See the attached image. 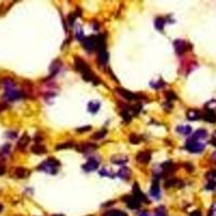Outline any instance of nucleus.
Here are the masks:
<instances>
[{
	"label": "nucleus",
	"instance_id": "1",
	"mask_svg": "<svg viewBox=\"0 0 216 216\" xmlns=\"http://www.w3.org/2000/svg\"><path fill=\"white\" fill-rule=\"evenodd\" d=\"M59 166H60V162L57 161L56 159H53V158H50V159L45 160V162L40 164L38 166V170L42 172H45L48 174H56L57 171H59Z\"/></svg>",
	"mask_w": 216,
	"mask_h": 216
},
{
	"label": "nucleus",
	"instance_id": "2",
	"mask_svg": "<svg viewBox=\"0 0 216 216\" xmlns=\"http://www.w3.org/2000/svg\"><path fill=\"white\" fill-rule=\"evenodd\" d=\"M205 145L204 143H201L200 140H188L186 143V149L189 150L190 152H201L204 149Z\"/></svg>",
	"mask_w": 216,
	"mask_h": 216
},
{
	"label": "nucleus",
	"instance_id": "3",
	"mask_svg": "<svg viewBox=\"0 0 216 216\" xmlns=\"http://www.w3.org/2000/svg\"><path fill=\"white\" fill-rule=\"evenodd\" d=\"M82 45H83V48L86 49L88 52H92L96 49V38L91 36V37L84 38L82 40Z\"/></svg>",
	"mask_w": 216,
	"mask_h": 216
},
{
	"label": "nucleus",
	"instance_id": "4",
	"mask_svg": "<svg viewBox=\"0 0 216 216\" xmlns=\"http://www.w3.org/2000/svg\"><path fill=\"white\" fill-rule=\"evenodd\" d=\"M23 93L21 91H15V90H7L6 93H4L3 97L7 99V101H16V99L23 97Z\"/></svg>",
	"mask_w": 216,
	"mask_h": 216
},
{
	"label": "nucleus",
	"instance_id": "5",
	"mask_svg": "<svg viewBox=\"0 0 216 216\" xmlns=\"http://www.w3.org/2000/svg\"><path fill=\"white\" fill-rule=\"evenodd\" d=\"M99 166V162L97 161L96 159H94V158H91V159H89L88 161L86 162V163L82 166L84 171L87 172H93L95 171V170H97Z\"/></svg>",
	"mask_w": 216,
	"mask_h": 216
},
{
	"label": "nucleus",
	"instance_id": "6",
	"mask_svg": "<svg viewBox=\"0 0 216 216\" xmlns=\"http://www.w3.org/2000/svg\"><path fill=\"white\" fill-rule=\"evenodd\" d=\"M122 200H124L125 203H127V205H128V208H132V210H136V208H140V202L137 200L136 198H135L134 196L124 197V198H122Z\"/></svg>",
	"mask_w": 216,
	"mask_h": 216
},
{
	"label": "nucleus",
	"instance_id": "7",
	"mask_svg": "<svg viewBox=\"0 0 216 216\" xmlns=\"http://www.w3.org/2000/svg\"><path fill=\"white\" fill-rule=\"evenodd\" d=\"M150 159H151V151H149V150H145V151L138 152L136 156V160L140 163L146 164L150 161Z\"/></svg>",
	"mask_w": 216,
	"mask_h": 216
},
{
	"label": "nucleus",
	"instance_id": "8",
	"mask_svg": "<svg viewBox=\"0 0 216 216\" xmlns=\"http://www.w3.org/2000/svg\"><path fill=\"white\" fill-rule=\"evenodd\" d=\"M75 67H76V69L78 70V71L82 72V74H84V72L88 71L90 69L88 67V65H87V63L78 56L75 57Z\"/></svg>",
	"mask_w": 216,
	"mask_h": 216
},
{
	"label": "nucleus",
	"instance_id": "9",
	"mask_svg": "<svg viewBox=\"0 0 216 216\" xmlns=\"http://www.w3.org/2000/svg\"><path fill=\"white\" fill-rule=\"evenodd\" d=\"M174 50L177 54H183L187 49V43L182 39H177L174 41Z\"/></svg>",
	"mask_w": 216,
	"mask_h": 216
},
{
	"label": "nucleus",
	"instance_id": "10",
	"mask_svg": "<svg viewBox=\"0 0 216 216\" xmlns=\"http://www.w3.org/2000/svg\"><path fill=\"white\" fill-rule=\"evenodd\" d=\"M117 92L120 94L121 96H123L124 98H127L128 101H136V99H138V95L132 93V92H130V91H128V90L117 89Z\"/></svg>",
	"mask_w": 216,
	"mask_h": 216
},
{
	"label": "nucleus",
	"instance_id": "11",
	"mask_svg": "<svg viewBox=\"0 0 216 216\" xmlns=\"http://www.w3.org/2000/svg\"><path fill=\"white\" fill-rule=\"evenodd\" d=\"M133 195H134V197L140 201V202H145V201H147L146 197H145L144 193L142 192V190L140 189V187H138L136 183L134 184V187H133Z\"/></svg>",
	"mask_w": 216,
	"mask_h": 216
},
{
	"label": "nucleus",
	"instance_id": "12",
	"mask_svg": "<svg viewBox=\"0 0 216 216\" xmlns=\"http://www.w3.org/2000/svg\"><path fill=\"white\" fill-rule=\"evenodd\" d=\"M150 196L155 199H160V186L158 181H156V179L154 181L151 188H150Z\"/></svg>",
	"mask_w": 216,
	"mask_h": 216
},
{
	"label": "nucleus",
	"instance_id": "13",
	"mask_svg": "<svg viewBox=\"0 0 216 216\" xmlns=\"http://www.w3.org/2000/svg\"><path fill=\"white\" fill-rule=\"evenodd\" d=\"M78 151L80 152H92L96 149V145L93 144H89V143H86V144H82L77 148Z\"/></svg>",
	"mask_w": 216,
	"mask_h": 216
},
{
	"label": "nucleus",
	"instance_id": "14",
	"mask_svg": "<svg viewBox=\"0 0 216 216\" xmlns=\"http://www.w3.org/2000/svg\"><path fill=\"white\" fill-rule=\"evenodd\" d=\"M128 161V157L123 156V155H116V156L111 157V162L115 164H124Z\"/></svg>",
	"mask_w": 216,
	"mask_h": 216
},
{
	"label": "nucleus",
	"instance_id": "15",
	"mask_svg": "<svg viewBox=\"0 0 216 216\" xmlns=\"http://www.w3.org/2000/svg\"><path fill=\"white\" fill-rule=\"evenodd\" d=\"M208 136V132L203 129H200V130L196 131L195 134L192 135L191 140H204V138Z\"/></svg>",
	"mask_w": 216,
	"mask_h": 216
},
{
	"label": "nucleus",
	"instance_id": "16",
	"mask_svg": "<svg viewBox=\"0 0 216 216\" xmlns=\"http://www.w3.org/2000/svg\"><path fill=\"white\" fill-rule=\"evenodd\" d=\"M28 174H29V172L25 167H16L15 172H14V175L18 177V178H25Z\"/></svg>",
	"mask_w": 216,
	"mask_h": 216
},
{
	"label": "nucleus",
	"instance_id": "17",
	"mask_svg": "<svg viewBox=\"0 0 216 216\" xmlns=\"http://www.w3.org/2000/svg\"><path fill=\"white\" fill-rule=\"evenodd\" d=\"M203 119L210 123H215L216 122V113L214 111L208 110L204 115H203Z\"/></svg>",
	"mask_w": 216,
	"mask_h": 216
},
{
	"label": "nucleus",
	"instance_id": "18",
	"mask_svg": "<svg viewBox=\"0 0 216 216\" xmlns=\"http://www.w3.org/2000/svg\"><path fill=\"white\" fill-rule=\"evenodd\" d=\"M187 118L189 119V120H198V119H200V113H199L198 110H196V109H189L188 111H187Z\"/></svg>",
	"mask_w": 216,
	"mask_h": 216
},
{
	"label": "nucleus",
	"instance_id": "19",
	"mask_svg": "<svg viewBox=\"0 0 216 216\" xmlns=\"http://www.w3.org/2000/svg\"><path fill=\"white\" fill-rule=\"evenodd\" d=\"M176 131L182 135H189L192 131V129L189 125H179V127L176 128Z\"/></svg>",
	"mask_w": 216,
	"mask_h": 216
},
{
	"label": "nucleus",
	"instance_id": "20",
	"mask_svg": "<svg viewBox=\"0 0 216 216\" xmlns=\"http://www.w3.org/2000/svg\"><path fill=\"white\" fill-rule=\"evenodd\" d=\"M130 169L127 166H122L121 167L120 170H119V172L117 173V175L120 177V178H124V179H128L129 178V176H130Z\"/></svg>",
	"mask_w": 216,
	"mask_h": 216
},
{
	"label": "nucleus",
	"instance_id": "21",
	"mask_svg": "<svg viewBox=\"0 0 216 216\" xmlns=\"http://www.w3.org/2000/svg\"><path fill=\"white\" fill-rule=\"evenodd\" d=\"M99 106H101L99 102H90L88 104V110L91 113H96L99 109Z\"/></svg>",
	"mask_w": 216,
	"mask_h": 216
},
{
	"label": "nucleus",
	"instance_id": "22",
	"mask_svg": "<svg viewBox=\"0 0 216 216\" xmlns=\"http://www.w3.org/2000/svg\"><path fill=\"white\" fill-rule=\"evenodd\" d=\"M0 84H1L2 87H4L7 90H10L11 88L14 87V81L11 78H3L0 81Z\"/></svg>",
	"mask_w": 216,
	"mask_h": 216
},
{
	"label": "nucleus",
	"instance_id": "23",
	"mask_svg": "<svg viewBox=\"0 0 216 216\" xmlns=\"http://www.w3.org/2000/svg\"><path fill=\"white\" fill-rule=\"evenodd\" d=\"M31 151L34 152V154H45V152H47V148H45V146H42V145H35V146L31 147Z\"/></svg>",
	"mask_w": 216,
	"mask_h": 216
},
{
	"label": "nucleus",
	"instance_id": "24",
	"mask_svg": "<svg viewBox=\"0 0 216 216\" xmlns=\"http://www.w3.org/2000/svg\"><path fill=\"white\" fill-rule=\"evenodd\" d=\"M28 142H29V137H28L27 134H24L23 136L21 137L20 142H18V146L21 148V149H24V148L26 147V145L28 144Z\"/></svg>",
	"mask_w": 216,
	"mask_h": 216
},
{
	"label": "nucleus",
	"instance_id": "25",
	"mask_svg": "<svg viewBox=\"0 0 216 216\" xmlns=\"http://www.w3.org/2000/svg\"><path fill=\"white\" fill-rule=\"evenodd\" d=\"M98 61L102 63V64H106V63H107V61H108V53L106 52V50L98 52Z\"/></svg>",
	"mask_w": 216,
	"mask_h": 216
},
{
	"label": "nucleus",
	"instance_id": "26",
	"mask_svg": "<svg viewBox=\"0 0 216 216\" xmlns=\"http://www.w3.org/2000/svg\"><path fill=\"white\" fill-rule=\"evenodd\" d=\"M164 20L162 18H157L156 21H155V26H156V28L158 30H163V27H164Z\"/></svg>",
	"mask_w": 216,
	"mask_h": 216
},
{
	"label": "nucleus",
	"instance_id": "27",
	"mask_svg": "<svg viewBox=\"0 0 216 216\" xmlns=\"http://www.w3.org/2000/svg\"><path fill=\"white\" fill-rule=\"evenodd\" d=\"M156 216H167L166 214V210L164 206H158L156 208Z\"/></svg>",
	"mask_w": 216,
	"mask_h": 216
},
{
	"label": "nucleus",
	"instance_id": "28",
	"mask_svg": "<svg viewBox=\"0 0 216 216\" xmlns=\"http://www.w3.org/2000/svg\"><path fill=\"white\" fill-rule=\"evenodd\" d=\"M74 146H75L74 142H66V143H63V144L57 145L56 149L59 150V149H64V148H71V147H74Z\"/></svg>",
	"mask_w": 216,
	"mask_h": 216
},
{
	"label": "nucleus",
	"instance_id": "29",
	"mask_svg": "<svg viewBox=\"0 0 216 216\" xmlns=\"http://www.w3.org/2000/svg\"><path fill=\"white\" fill-rule=\"evenodd\" d=\"M108 216H128V214L123 211L120 210H115V211H110L107 214Z\"/></svg>",
	"mask_w": 216,
	"mask_h": 216
},
{
	"label": "nucleus",
	"instance_id": "30",
	"mask_svg": "<svg viewBox=\"0 0 216 216\" xmlns=\"http://www.w3.org/2000/svg\"><path fill=\"white\" fill-rule=\"evenodd\" d=\"M106 133H107L106 130H102V131H99V132H96L94 135H92V138H93V140H101V138H103L105 136Z\"/></svg>",
	"mask_w": 216,
	"mask_h": 216
},
{
	"label": "nucleus",
	"instance_id": "31",
	"mask_svg": "<svg viewBox=\"0 0 216 216\" xmlns=\"http://www.w3.org/2000/svg\"><path fill=\"white\" fill-rule=\"evenodd\" d=\"M10 148H11V145L9 143L3 145V146L0 148V155H8L10 152Z\"/></svg>",
	"mask_w": 216,
	"mask_h": 216
},
{
	"label": "nucleus",
	"instance_id": "32",
	"mask_svg": "<svg viewBox=\"0 0 216 216\" xmlns=\"http://www.w3.org/2000/svg\"><path fill=\"white\" fill-rule=\"evenodd\" d=\"M205 107L208 110H211V111H213L214 109H216V99H212V101H210L205 105Z\"/></svg>",
	"mask_w": 216,
	"mask_h": 216
},
{
	"label": "nucleus",
	"instance_id": "33",
	"mask_svg": "<svg viewBox=\"0 0 216 216\" xmlns=\"http://www.w3.org/2000/svg\"><path fill=\"white\" fill-rule=\"evenodd\" d=\"M166 96L167 101H174V99L177 98L176 94L174 93L173 91H167L166 93Z\"/></svg>",
	"mask_w": 216,
	"mask_h": 216
},
{
	"label": "nucleus",
	"instance_id": "34",
	"mask_svg": "<svg viewBox=\"0 0 216 216\" xmlns=\"http://www.w3.org/2000/svg\"><path fill=\"white\" fill-rule=\"evenodd\" d=\"M163 82L162 81H151L150 82V86L152 87L154 89H160V88H162L163 87Z\"/></svg>",
	"mask_w": 216,
	"mask_h": 216
},
{
	"label": "nucleus",
	"instance_id": "35",
	"mask_svg": "<svg viewBox=\"0 0 216 216\" xmlns=\"http://www.w3.org/2000/svg\"><path fill=\"white\" fill-rule=\"evenodd\" d=\"M176 183H177V179L176 178H169L166 182L164 186H166V187H172V186H175Z\"/></svg>",
	"mask_w": 216,
	"mask_h": 216
},
{
	"label": "nucleus",
	"instance_id": "36",
	"mask_svg": "<svg viewBox=\"0 0 216 216\" xmlns=\"http://www.w3.org/2000/svg\"><path fill=\"white\" fill-rule=\"evenodd\" d=\"M140 140V138L137 136L136 134H131L130 136V142L132 143V144H138Z\"/></svg>",
	"mask_w": 216,
	"mask_h": 216
},
{
	"label": "nucleus",
	"instance_id": "37",
	"mask_svg": "<svg viewBox=\"0 0 216 216\" xmlns=\"http://www.w3.org/2000/svg\"><path fill=\"white\" fill-rule=\"evenodd\" d=\"M76 38L78 40H83L84 39V38H83V31H82V29L80 27L76 31Z\"/></svg>",
	"mask_w": 216,
	"mask_h": 216
},
{
	"label": "nucleus",
	"instance_id": "38",
	"mask_svg": "<svg viewBox=\"0 0 216 216\" xmlns=\"http://www.w3.org/2000/svg\"><path fill=\"white\" fill-rule=\"evenodd\" d=\"M99 174H101L102 176H111V173L108 171V169H106V167L101 170V171H99Z\"/></svg>",
	"mask_w": 216,
	"mask_h": 216
},
{
	"label": "nucleus",
	"instance_id": "39",
	"mask_svg": "<svg viewBox=\"0 0 216 216\" xmlns=\"http://www.w3.org/2000/svg\"><path fill=\"white\" fill-rule=\"evenodd\" d=\"M90 130H91V127H90V125H86V127H83V128H78L77 129V132L83 133V132H86V131H90Z\"/></svg>",
	"mask_w": 216,
	"mask_h": 216
},
{
	"label": "nucleus",
	"instance_id": "40",
	"mask_svg": "<svg viewBox=\"0 0 216 216\" xmlns=\"http://www.w3.org/2000/svg\"><path fill=\"white\" fill-rule=\"evenodd\" d=\"M208 216H216V202L213 204L212 208H211L210 213H208Z\"/></svg>",
	"mask_w": 216,
	"mask_h": 216
},
{
	"label": "nucleus",
	"instance_id": "41",
	"mask_svg": "<svg viewBox=\"0 0 216 216\" xmlns=\"http://www.w3.org/2000/svg\"><path fill=\"white\" fill-rule=\"evenodd\" d=\"M215 187H216V183L214 181H211L210 183L208 184V186H206V189H211V190H212V189H215Z\"/></svg>",
	"mask_w": 216,
	"mask_h": 216
},
{
	"label": "nucleus",
	"instance_id": "42",
	"mask_svg": "<svg viewBox=\"0 0 216 216\" xmlns=\"http://www.w3.org/2000/svg\"><path fill=\"white\" fill-rule=\"evenodd\" d=\"M76 16L77 15H75V14H71V15H69V18H68L69 25H72V24H74V21H75V18H76Z\"/></svg>",
	"mask_w": 216,
	"mask_h": 216
},
{
	"label": "nucleus",
	"instance_id": "43",
	"mask_svg": "<svg viewBox=\"0 0 216 216\" xmlns=\"http://www.w3.org/2000/svg\"><path fill=\"white\" fill-rule=\"evenodd\" d=\"M185 166L187 167V171H188V172H192L193 171V166H191V164L185 163Z\"/></svg>",
	"mask_w": 216,
	"mask_h": 216
},
{
	"label": "nucleus",
	"instance_id": "44",
	"mask_svg": "<svg viewBox=\"0 0 216 216\" xmlns=\"http://www.w3.org/2000/svg\"><path fill=\"white\" fill-rule=\"evenodd\" d=\"M7 107H8V105H7L6 103H0V113H1L2 110H4Z\"/></svg>",
	"mask_w": 216,
	"mask_h": 216
},
{
	"label": "nucleus",
	"instance_id": "45",
	"mask_svg": "<svg viewBox=\"0 0 216 216\" xmlns=\"http://www.w3.org/2000/svg\"><path fill=\"white\" fill-rule=\"evenodd\" d=\"M8 137H10V138H15L18 135H16V133L15 132H10V133H8V135H7Z\"/></svg>",
	"mask_w": 216,
	"mask_h": 216
},
{
	"label": "nucleus",
	"instance_id": "46",
	"mask_svg": "<svg viewBox=\"0 0 216 216\" xmlns=\"http://www.w3.org/2000/svg\"><path fill=\"white\" fill-rule=\"evenodd\" d=\"M190 216H201V212H200V211H198V210L193 211V212L190 214Z\"/></svg>",
	"mask_w": 216,
	"mask_h": 216
},
{
	"label": "nucleus",
	"instance_id": "47",
	"mask_svg": "<svg viewBox=\"0 0 216 216\" xmlns=\"http://www.w3.org/2000/svg\"><path fill=\"white\" fill-rule=\"evenodd\" d=\"M138 216H151V215L148 212H146V211H144V212H140V214H138Z\"/></svg>",
	"mask_w": 216,
	"mask_h": 216
},
{
	"label": "nucleus",
	"instance_id": "48",
	"mask_svg": "<svg viewBox=\"0 0 216 216\" xmlns=\"http://www.w3.org/2000/svg\"><path fill=\"white\" fill-rule=\"evenodd\" d=\"M4 172H6V169H4V166H0V175L4 174Z\"/></svg>",
	"mask_w": 216,
	"mask_h": 216
},
{
	"label": "nucleus",
	"instance_id": "49",
	"mask_svg": "<svg viewBox=\"0 0 216 216\" xmlns=\"http://www.w3.org/2000/svg\"><path fill=\"white\" fill-rule=\"evenodd\" d=\"M212 140H216V131L214 133H213V138H212Z\"/></svg>",
	"mask_w": 216,
	"mask_h": 216
},
{
	"label": "nucleus",
	"instance_id": "50",
	"mask_svg": "<svg viewBox=\"0 0 216 216\" xmlns=\"http://www.w3.org/2000/svg\"><path fill=\"white\" fill-rule=\"evenodd\" d=\"M212 158H213V159H214V160H215V161H216V151L214 152V154H213V156H212Z\"/></svg>",
	"mask_w": 216,
	"mask_h": 216
},
{
	"label": "nucleus",
	"instance_id": "51",
	"mask_svg": "<svg viewBox=\"0 0 216 216\" xmlns=\"http://www.w3.org/2000/svg\"><path fill=\"white\" fill-rule=\"evenodd\" d=\"M2 208H3V206H2V204H0V212L2 211Z\"/></svg>",
	"mask_w": 216,
	"mask_h": 216
},
{
	"label": "nucleus",
	"instance_id": "52",
	"mask_svg": "<svg viewBox=\"0 0 216 216\" xmlns=\"http://www.w3.org/2000/svg\"><path fill=\"white\" fill-rule=\"evenodd\" d=\"M53 216H64V215H62V214H57V215H53Z\"/></svg>",
	"mask_w": 216,
	"mask_h": 216
}]
</instances>
